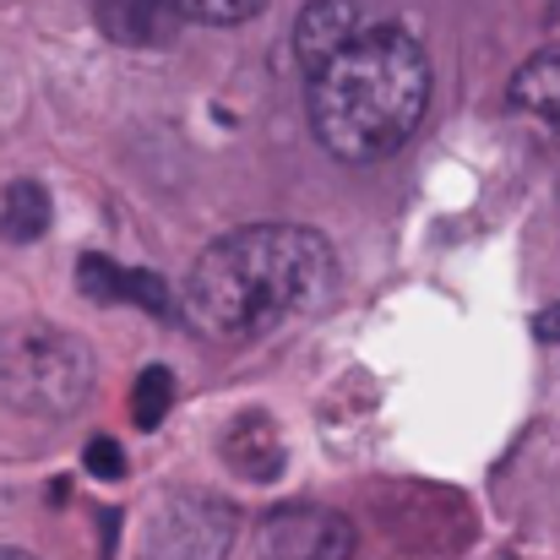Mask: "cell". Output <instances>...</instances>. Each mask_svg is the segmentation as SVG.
Here are the masks:
<instances>
[{
  "instance_id": "6da1fadb",
  "label": "cell",
  "mask_w": 560,
  "mask_h": 560,
  "mask_svg": "<svg viewBox=\"0 0 560 560\" xmlns=\"http://www.w3.org/2000/svg\"><path fill=\"white\" fill-rule=\"evenodd\" d=\"M332 283L338 261L316 229L250 223L196 256L186 278V322L218 343H245L322 311Z\"/></svg>"
},
{
  "instance_id": "7a4b0ae2",
  "label": "cell",
  "mask_w": 560,
  "mask_h": 560,
  "mask_svg": "<svg viewBox=\"0 0 560 560\" xmlns=\"http://www.w3.org/2000/svg\"><path fill=\"white\" fill-rule=\"evenodd\" d=\"M305 82L316 142L349 164H371L402 148L430 104V60L402 22H365Z\"/></svg>"
},
{
  "instance_id": "3957f363",
  "label": "cell",
  "mask_w": 560,
  "mask_h": 560,
  "mask_svg": "<svg viewBox=\"0 0 560 560\" xmlns=\"http://www.w3.org/2000/svg\"><path fill=\"white\" fill-rule=\"evenodd\" d=\"M93 349L55 322L0 327V402L33 419H66L93 392Z\"/></svg>"
},
{
  "instance_id": "277c9868",
  "label": "cell",
  "mask_w": 560,
  "mask_h": 560,
  "mask_svg": "<svg viewBox=\"0 0 560 560\" xmlns=\"http://www.w3.org/2000/svg\"><path fill=\"white\" fill-rule=\"evenodd\" d=\"M234 545V506L201 490H175L153 501L142 560H223Z\"/></svg>"
},
{
  "instance_id": "5b68a950",
  "label": "cell",
  "mask_w": 560,
  "mask_h": 560,
  "mask_svg": "<svg viewBox=\"0 0 560 560\" xmlns=\"http://www.w3.org/2000/svg\"><path fill=\"white\" fill-rule=\"evenodd\" d=\"M256 539L261 560H354V523L332 506H272Z\"/></svg>"
},
{
  "instance_id": "8992f818",
  "label": "cell",
  "mask_w": 560,
  "mask_h": 560,
  "mask_svg": "<svg viewBox=\"0 0 560 560\" xmlns=\"http://www.w3.org/2000/svg\"><path fill=\"white\" fill-rule=\"evenodd\" d=\"M77 289L98 305H142L148 316H170V289L159 272H137V267H120L98 250L77 256Z\"/></svg>"
},
{
  "instance_id": "52a82bcc",
  "label": "cell",
  "mask_w": 560,
  "mask_h": 560,
  "mask_svg": "<svg viewBox=\"0 0 560 560\" xmlns=\"http://www.w3.org/2000/svg\"><path fill=\"white\" fill-rule=\"evenodd\" d=\"M360 27H365L360 0H311V5L300 11V22H294V60H300V71L311 77V71H316L332 49H343Z\"/></svg>"
},
{
  "instance_id": "ba28073f",
  "label": "cell",
  "mask_w": 560,
  "mask_h": 560,
  "mask_svg": "<svg viewBox=\"0 0 560 560\" xmlns=\"http://www.w3.org/2000/svg\"><path fill=\"white\" fill-rule=\"evenodd\" d=\"M93 16L98 27L115 38V44H131V49H159L175 38L180 27V0H93Z\"/></svg>"
},
{
  "instance_id": "9c48e42d",
  "label": "cell",
  "mask_w": 560,
  "mask_h": 560,
  "mask_svg": "<svg viewBox=\"0 0 560 560\" xmlns=\"http://www.w3.org/2000/svg\"><path fill=\"white\" fill-rule=\"evenodd\" d=\"M223 457L245 479H278L283 474V441H278L267 413H240L223 435Z\"/></svg>"
},
{
  "instance_id": "30bf717a",
  "label": "cell",
  "mask_w": 560,
  "mask_h": 560,
  "mask_svg": "<svg viewBox=\"0 0 560 560\" xmlns=\"http://www.w3.org/2000/svg\"><path fill=\"white\" fill-rule=\"evenodd\" d=\"M512 109L528 115V120H539V126H550V131H560V44L545 49V55H534L512 77Z\"/></svg>"
},
{
  "instance_id": "8fae6325",
  "label": "cell",
  "mask_w": 560,
  "mask_h": 560,
  "mask_svg": "<svg viewBox=\"0 0 560 560\" xmlns=\"http://www.w3.org/2000/svg\"><path fill=\"white\" fill-rule=\"evenodd\" d=\"M44 229H49V190L38 186V180L5 186V201H0V234H5L11 245H33Z\"/></svg>"
},
{
  "instance_id": "7c38bea8",
  "label": "cell",
  "mask_w": 560,
  "mask_h": 560,
  "mask_svg": "<svg viewBox=\"0 0 560 560\" xmlns=\"http://www.w3.org/2000/svg\"><path fill=\"white\" fill-rule=\"evenodd\" d=\"M170 402H175V371L170 365H148V371L137 375V392H131V419L142 430H159L164 413H170Z\"/></svg>"
},
{
  "instance_id": "4fadbf2b",
  "label": "cell",
  "mask_w": 560,
  "mask_h": 560,
  "mask_svg": "<svg viewBox=\"0 0 560 560\" xmlns=\"http://www.w3.org/2000/svg\"><path fill=\"white\" fill-rule=\"evenodd\" d=\"M267 0H180V11L196 16V22H245L256 16Z\"/></svg>"
},
{
  "instance_id": "5bb4252c",
  "label": "cell",
  "mask_w": 560,
  "mask_h": 560,
  "mask_svg": "<svg viewBox=\"0 0 560 560\" xmlns=\"http://www.w3.org/2000/svg\"><path fill=\"white\" fill-rule=\"evenodd\" d=\"M88 474H93V479H120V474H126V452H120L109 435L88 441Z\"/></svg>"
},
{
  "instance_id": "9a60e30c",
  "label": "cell",
  "mask_w": 560,
  "mask_h": 560,
  "mask_svg": "<svg viewBox=\"0 0 560 560\" xmlns=\"http://www.w3.org/2000/svg\"><path fill=\"white\" fill-rule=\"evenodd\" d=\"M539 338H550V343H560V305H550V311L539 316Z\"/></svg>"
},
{
  "instance_id": "2e32d148",
  "label": "cell",
  "mask_w": 560,
  "mask_h": 560,
  "mask_svg": "<svg viewBox=\"0 0 560 560\" xmlns=\"http://www.w3.org/2000/svg\"><path fill=\"white\" fill-rule=\"evenodd\" d=\"M0 560H38V556H27V550H0Z\"/></svg>"
}]
</instances>
